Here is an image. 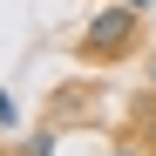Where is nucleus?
Listing matches in <instances>:
<instances>
[{"label":"nucleus","instance_id":"f257e3e1","mask_svg":"<svg viewBox=\"0 0 156 156\" xmlns=\"http://www.w3.org/2000/svg\"><path fill=\"white\" fill-rule=\"evenodd\" d=\"M136 41V7H129V0H115V7H102L88 27H82V55H122V48Z\"/></svg>","mask_w":156,"mask_h":156},{"label":"nucleus","instance_id":"f03ea898","mask_svg":"<svg viewBox=\"0 0 156 156\" xmlns=\"http://www.w3.org/2000/svg\"><path fill=\"white\" fill-rule=\"evenodd\" d=\"M27 156H55V136H34V143H27Z\"/></svg>","mask_w":156,"mask_h":156},{"label":"nucleus","instance_id":"7ed1b4c3","mask_svg":"<svg viewBox=\"0 0 156 156\" xmlns=\"http://www.w3.org/2000/svg\"><path fill=\"white\" fill-rule=\"evenodd\" d=\"M14 115H20V109H14V95L0 88V122H14Z\"/></svg>","mask_w":156,"mask_h":156},{"label":"nucleus","instance_id":"20e7f679","mask_svg":"<svg viewBox=\"0 0 156 156\" xmlns=\"http://www.w3.org/2000/svg\"><path fill=\"white\" fill-rule=\"evenodd\" d=\"M115 156H143V149H129V143H122V149H115Z\"/></svg>","mask_w":156,"mask_h":156},{"label":"nucleus","instance_id":"39448f33","mask_svg":"<svg viewBox=\"0 0 156 156\" xmlns=\"http://www.w3.org/2000/svg\"><path fill=\"white\" fill-rule=\"evenodd\" d=\"M129 7H149V0H129Z\"/></svg>","mask_w":156,"mask_h":156},{"label":"nucleus","instance_id":"423d86ee","mask_svg":"<svg viewBox=\"0 0 156 156\" xmlns=\"http://www.w3.org/2000/svg\"><path fill=\"white\" fill-rule=\"evenodd\" d=\"M149 82H156V75H149Z\"/></svg>","mask_w":156,"mask_h":156}]
</instances>
